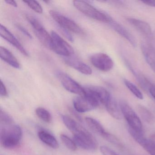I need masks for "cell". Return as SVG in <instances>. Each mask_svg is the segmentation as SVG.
Returning a JSON list of instances; mask_svg holds the SVG:
<instances>
[{
    "mask_svg": "<svg viewBox=\"0 0 155 155\" xmlns=\"http://www.w3.org/2000/svg\"><path fill=\"white\" fill-rule=\"evenodd\" d=\"M71 132L74 136V142L81 148L88 150H95L97 148L98 144L96 139L78 123Z\"/></svg>",
    "mask_w": 155,
    "mask_h": 155,
    "instance_id": "1",
    "label": "cell"
},
{
    "mask_svg": "<svg viewBox=\"0 0 155 155\" xmlns=\"http://www.w3.org/2000/svg\"><path fill=\"white\" fill-rule=\"evenodd\" d=\"M22 137L21 128L17 125L2 127L1 129V143L7 148H12L18 147Z\"/></svg>",
    "mask_w": 155,
    "mask_h": 155,
    "instance_id": "2",
    "label": "cell"
},
{
    "mask_svg": "<svg viewBox=\"0 0 155 155\" xmlns=\"http://www.w3.org/2000/svg\"><path fill=\"white\" fill-rule=\"evenodd\" d=\"M73 5L81 12L93 19L108 23L112 21L111 17L107 13L99 10L86 2L74 1Z\"/></svg>",
    "mask_w": 155,
    "mask_h": 155,
    "instance_id": "3",
    "label": "cell"
},
{
    "mask_svg": "<svg viewBox=\"0 0 155 155\" xmlns=\"http://www.w3.org/2000/svg\"><path fill=\"white\" fill-rule=\"evenodd\" d=\"M120 108L126 119L128 127L134 131L143 133V126L140 119L129 105L124 101H120Z\"/></svg>",
    "mask_w": 155,
    "mask_h": 155,
    "instance_id": "4",
    "label": "cell"
},
{
    "mask_svg": "<svg viewBox=\"0 0 155 155\" xmlns=\"http://www.w3.org/2000/svg\"><path fill=\"white\" fill-rule=\"evenodd\" d=\"M99 102L97 100L86 91L84 96L77 97L73 100L74 108L80 113L93 110L99 106Z\"/></svg>",
    "mask_w": 155,
    "mask_h": 155,
    "instance_id": "5",
    "label": "cell"
},
{
    "mask_svg": "<svg viewBox=\"0 0 155 155\" xmlns=\"http://www.w3.org/2000/svg\"><path fill=\"white\" fill-rule=\"evenodd\" d=\"M51 36L52 43L50 50L58 55L65 57H70L74 54V51L72 47L58 33L52 31Z\"/></svg>",
    "mask_w": 155,
    "mask_h": 155,
    "instance_id": "6",
    "label": "cell"
},
{
    "mask_svg": "<svg viewBox=\"0 0 155 155\" xmlns=\"http://www.w3.org/2000/svg\"><path fill=\"white\" fill-rule=\"evenodd\" d=\"M27 19L34 29L35 34L41 42L48 48L51 49L52 43L51 35H50L41 22L37 19L31 16H27Z\"/></svg>",
    "mask_w": 155,
    "mask_h": 155,
    "instance_id": "7",
    "label": "cell"
},
{
    "mask_svg": "<svg viewBox=\"0 0 155 155\" xmlns=\"http://www.w3.org/2000/svg\"><path fill=\"white\" fill-rule=\"evenodd\" d=\"M51 16L61 27V28L76 34H83L82 29L73 21L65 17L56 11L51 10L49 12Z\"/></svg>",
    "mask_w": 155,
    "mask_h": 155,
    "instance_id": "8",
    "label": "cell"
},
{
    "mask_svg": "<svg viewBox=\"0 0 155 155\" xmlns=\"http://www.w3.org/2000/svg\"><path fill=\"white\" fill-rule=\"evenodd\" d=\"M57 76L61 82L62 86L68 91L74 94H78L80 96L85 95L84 87H81L67 74L61 71H58L57 73Z\"/></svg>",
    "mask_w": 155,
    "mask_h": 155,
    "instance_id": "9",
    "label": "cell"
},
{
    "mask_svg": "<svg viewBox=\"0 0 155 155\" xmlns=\"http://www.w3.org/2000/svg\"><path fill=\"white\" fill-rule=\"evenodd\" d=\"M84 89L86 92L95 97L99 103L103 104L105 107L114 100L110 93L102 87L91 86L84 87Z\"/></svg>",
    "mask_w": 155,
    "mask_h": 155,
    "instance_id": "10",
    "label": "cell"
},
{
    "mask_svg": "<svg viewBox=\"0 0 155 155\" xmlns=\"http://www.w3.org/2000/svg\"><path fill=\"white\" fill-rule=\"evenodd\" d=\"M90 59L91 64L101 71H110L114 67V62L112 59L105 53L94 54L91 57Z\"/></svg>",
    "mask_w": 155,
    "mask_h": 155,
    "instance_id": "11",
    "label": "cell"
},
{
    "mask_svg": "<svg viewBox=\"0 0 155 155\" xmlns=\"http://www.w3.org/2000/svg\"><path fill=\"white\" fill-rule=\"evenodd\" d=\"M129 133L132 137L150 155H155V143L152 139L147 138L143 133L134 131L128 127Z\"/></svg>",
    "mask_w": 155,
    "mask_h": 155,
    "instance_id": "12",
    "label": "cell"
},
{
    "mask_svg": "<svg viewBox=\"0 0 155 155\" xmlns=\"http://www.w3.org/2000/svg\"><path fill=\"white\" fill-rule=\"evenodd\" d=\"M0 34L2 38L13 45L21 54L27 57L29 56L28 51L21 43L5 26L2 25L0 26Z\"/></svg>",
    "mask_w": 155,
    "mask_h": 155,
    "instance_id": "13",
    "label": "cell"
},
{
    "mask_svg": "<svg viewBox=\"0 0 155 155\" xmlns=\"http://www.w3.org/2000/svg\"><path fill=\"white\" fill-rule=\"evenodd\" d=\"M128 22L146 38L152 40L153 33L150 25L146 21L133 18L127 19Z\"/></svg>",
    "mask_w": 155,
    "mask_h": 155,
    "instance_id": "14",
    "label": "cell"
},
{
    "mask_svg": "<svg viewBox=\"0 0 155 155\" xmlns=\"http://www.w3.org/2000/svg\"><path fill=\"white\" fill-rule=\"evenodd\" d=\"M111 25L112 28L118 33L121 37L126 39L130 43L132 46L136 47L137 45L136 39L134 36L126 28H124L122 25L114 21L113 19L109 23Z\"/></svg>",
    "mask_w": 155,
    "mask_h": 155,
    "instance_id": "15",
    "label": "cell"
},
{
    "mask_svg": "<svg viewBox=\"0 0 155 155\" xmlns=\"http://www.w3.org/2000/svg\"><path fill=\"white\" fill-rule=\"evenodd\" d=\"M65 62L67 65L78 71L82 74L89 75L92 73V70L90 67L78 60L73 58L67 59H65Z\"/></svg>",
    "mask_w": 155,
    "mask_h": 155,
    "instance_id": "16",
    "label": "cell"
},
{
    "mask_svg": "<svg viewBox=\"0 0 155 155\" xmlns=\"http://www.w3.org/2000/svg\"><path fill=\"white\" fill-rule=\"evenodd\" d=\"M0 56L2 59L13 68L20 69L21 65L16 57L9 50L4 47L0 48Z\"/></svg>",
    "mask_w": 155,
    "mask_h": 155,
    "instance_id": "17",
    "label": "cell"
},
{
    "mask_svg": "<svg viewBox=\"0 0 155 155\" xmlns=\"http://www.w3.org/2000/svg\"><path fill=\"white\" fill-rule=\"evenodd\" d=\"M86 123L89 127L95 133L100 135L104 138L107 134L103 126L99 122L95 119L91 117H86L85 119Z\"/></svg>",
    "mask_w": 155,
    "mask_h": 155,
    "instance_id": "18",
    "label": "cell"
},
{
    "mask_svg": "<svg viewBox=\"0 0 155 155\" xmlns=\"http://www.w3.org/2000/svg\"><path fill=\"white\" fill-rule=\"evenodd\" d=\"M38 136L40 139L46 145L53 149H57L59 147V144L56 138L50 133L41 130L38 133Z\"/></svg>",
    "mask_w": 155,
    "mask_h": 155,
    "instance_id": "19",
    "label": "cell"
},
{
    "mask_svg": "<svg viewBox=\"0 0 155 155\" xmlns=\"http://www.w3.org/2000/svg\"><path fill=\"white\" fill-rule=\"evenodd\" d=\"M137 110L140 117L146 122L149 124H151L154 122V116L147 108L139 105L138 106Z\"/></svg>",
    "mask_w": 155,
    "mask_h": 155,
    "instance_id": "20",
    "label": "cell"
},
{
    "mask_svg": "<svg viewBox=\"0 0 155 155\" xmlns=\"http://www.w3.org/2000/svg\"><path fill=\"white\" fill-rule=\"evenodd\" d=\"M124 84L128 89L130 91V92L139 99H143V95L142 92L137 87L136 85L132 82L127 79L124 80Z\"/></svg>",
    "mask_w": 155,
    "mask_h": 155,
    "instance_id": "21",
    "label": "cell"
},
{
    "mask_svg": "<svg viewBox=\"0 0 155 155\" xmlns=\"http://www.w3.org/2000/svg\"><path fill=\"white\" fill-rule=\"evenodd\" d=\"M36 113L38 117L43 121L50 123L52 120L51 114L44 108L38 107L36 110Z\"/></svg>",
    "mask_w": 155,
    "mask_h": 155,
    "instance_id": "22",
    "label": "cell"
},
{
    "mask_svg": "<svg viewBox=\"0 0 155 155\" xmlns=\"http://www.w3.org/2000/svg\"><path fill=\"white\" fill-rule=\"evenodd\" d=\"M60 138L64 145L70 150L75 151L77 149V145L74 140L71 139L68 136L62 134L61 135Z\"/></svg>",
    "mask_w": 155,
    "mask_h": 155,
    "instance_id": "23",
    "label": "cell"
},
{
    "mask_svg": "<svg viewBox=\"0 0 155 155\" xmlns=\"http://www.w3.org/2000/svg\"><path fill=\"white\" fill-rule=\"evenodd\" d=\"M0 121L5 126H8L13 124V120L9 115L1 108L0 110Z\"/></svg>",
    "mask_w": 155,
    "mask_h": 155,
    "instance_id": "24",
    "label": "cell"
},
{
    "mask_svg": "<svg viewBox=\"0 0 155 155\" xmlns=\"http://www.w3.org/2000/svg\"><path fill=\"white\" fill-rule=\"evenodd\" d=\"M23 2L37 13L41 14L43 12L42 7L38 2L35 1H25Z\"/></svg>",
    "mask_w": 155,
    "mask_h": 155,
    "instance_id": "25",
    "label": "cell"
},
{
    "mask_svg": "<svg viewBox=\"0 0 155 155\" xmlns=\"http://www.w3.org/2000/svg\"><path fill=\"white\" fill-rule=\"evenodd\" d=\"M100 150L103 155H119L108 147L105 146L101 147Z\"/></svg>",
    "mask_w": 155,
    "mask_h": 155,
    "instance_id": "26",
    "label": "cell"
},
{
    "mask_svg": "<svg viewBox=\"0 0 155 155\" xmlns=\"http://www.w3.org/2000/svg\"><path fill=\"white\" fill-rule=\"evenodd\" d=\"M147 63L149 65L152 70L155 72V58L148 55H144Z\"/></svg>",
    "mask_w": 155,
    "mask_h": 155,
    "instance_id": "27",
    "label": "cell"
},
{
    "mask_svg": "<svg viewBox=\"0 0 155 155\" xmlns=\"http://www.w3.org/2000/svg\"><path fill=\"white\" fill-rule=\"evenodd\" d=\"M16 27L18 28V29L23 34H24L25 36H27V37L30 39H32V37L30 33L24 28V27L21 26V25L19 24H17L16 25Z\"/></svg>",
    "mask_w": 155,
    "mask_h": 155,
    "instance_id": "28",
    "label": "cell"
},
{
    "mask_svg": "<svg viewBox=\"0 0 155 155\" xmlns=\"http://www.w3.org/2000/svg\"><path fill=\"white\" fill-rule=\"evenodd\" d=\"M0 94L2 97H7L8 96V91L5 85H4L2 81H1V88H0Z\"/></svg>",
    "mask_w": 155,
    "mask_h": 155,
    "instance_id": "29",
    "label": "cell"
},
{
    "mask_svg": "<svg viewBox=\"0 0 155 155\" xmlns=\"http://www.w3.org/2000/svg\"><path fill=\"white\" fill-rule=\"evenodd\" d=\"M61 28L62 30V32H63L64 35L66 36V37H67V38H68L69 40L70 41H73V38H72L71 35L69 33L68 31L62 28Z\"/></svg>",
    "mask_w": 155,
    "mask_h": 155,
    "instance_id": "30",
    "label": "cell"
},
{
    "mask_svg": "<svg viewBox=\"0 0 155 155\" xmlns=\"http://www.w3.org/2000/svg\"><path fill=\"white\" fill-rule=\"evenodd\" d=\"M148 90L150 94L151 95V96L154 98V99L155 100V85H152L150 86L148 89Z\"/></svg>",
    "mask_w": 155,
    "mask_h": 155,
    "instance_id": "31",
    "label": "cell"
},
{
    "mask_svg": "<svg viewBox=\"0 0 155 155\" xmlns=\"http://www.w3.org/2000/svg\"><path fill=\"white\" fill-rule=\"evenodd\" d=\"M141 2H143L146 5L150 7H155V0H149V1H142Z\"/></svg>",
    "mask_w": 155,
    "mask_h": 155,
    "instance_id": "32",
    "label": "cell"
},
{
    "mask_svg": "<svg viewBox=\"0 0 155 155\" xmlns=\"http://www.w3.org/2000/svg\"><path fill=\"white\" fill-rule=\"evenodd\" d=\"M5 2L7 3V4H9V5H11V6H13V7H18V4H17V2L15 1H12V0H7L5 1Z\"/></svg>",
    "mask_w": 155,
    "mask_h": 155,
    "instance_id": "33",
    "label": "cell"
},
{
    "mask_svg": "<svg viewBox=\"0 0 155 155\" xmlns=\"http://www.w3.org/2000/svg\"><path fill=\"white\" fill-rule=\"evenodd\" d=\"M151 139L155 143V134H153L151 136Z\"/></svg>",
    "mask_w": 155,
    "mask_h": 155,
    "instance_id": "34",
    "label": "cell"
}]
</instances>
